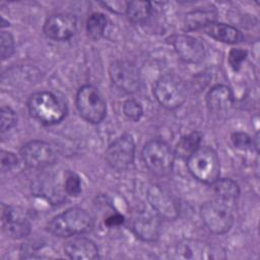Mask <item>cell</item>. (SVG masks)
Returning a JSON list of instances; mask_svg holds the SVG:
<instances>
[{
  "instance_id": "6da1fadb",
  "label": "cell",
  "mask_w": 260,
  "mask_h": 260,
  "mask_svg": "<svg viewBox=\"0 0 260 260\" xmlns=\"http://www.w3.org/2000/svg\"><path fill=\"white\" fill-rule=\"evenodd\" d=\"M93 228L92 216L83 208L70 207L54 216L47 224V231L59 238H70L86 234Z\"/></svg>"
},
{
  "instance_id": "7a4b0ae2",
  "label": "cell",
  "mask_w": 260,
  "mask_h": 260,
  "mask_svg": "<svg viewBox=\"0 0 260 260\" xmlns=\"http://www.w3.org/2000/svg\"><path fill=\"white\" fill-rule=\"evenodd\" d=\"M27 109L30 116L44 125L57 124L67 115L65 102L50 91L32 93L28 98Z\"/></svg>"
},
{
  "instance_id": "3957f363",
  "label": "cell",
  "mask_w": 260,
  "mask_h": 260,
  "mask_svg": "<svg viewBox=\"0 0 260 260\" xmlns=\"http://www.w3.org/2000/svg\"><path fill=\"white\" fill-rule=\"evenodd\" d=\"M186 160L190 174L196 180L212 185L219 179V158L211 147L200 146Z\"/></svg>"
},
{
  "instance_id": "277c9868",
  "label": "cell",
  "mask_w": 260,
  "mask_h": 260,
  "mask_svg": "<svg viewBox=\"0 0 260 260\" xmlns=\"http://www.w3.org/2000/svg\"><path fill=\"white\" fill-rule=\"evenodd\" d=\"M200 217L207 230L216 235L228 233L235 221L232 203L219 198L204 202L200 207Z\"/></svg>"
},
{
  "instance_id": "5b68a950",
  "label": "cell",
  "mask_w": 260,
  "mask_h": 260,
  "mask_svg": "<svg viewBox=\"0 0 260 260\" xmlns=\"http://www.w3.org/2000/svg\"><path fill=\"white\" fill-rule=\"evenodd\" d=\"M141 156L145 167L155 176H168L174 169L175 152L164 140L152 139L146 142Z\"/></svg>"
},
{
  "instance_id": "8992f818",
  "label": "cell",
  "mask_w": 260,
  "mask_h": 260,
  "mask_svg": "<svg viewBox=\"0 0 260 260\" xmlns=\"http://www.w3.org/2000/svg\"><path fill=\"white\" fill-rule=\"evenodd\" d=\"M153 94L160 106L174 110L186 102L187 87L181 77L174 73H166L155 81Z\"/></svg>"
},
{
  "instance_id": "52a82bcc",
  "label": "cell",
  "mask_w": 260,
  "mask_h": 260,
  "mask_svg": "<svg viewBox=\"0 0 260 260\" xmlns=\"http://www.w3.org/2000/svg\"><path fill=\"white\" fill-rule=\"evenodd\" d=\"M75 104L79 115L88 123H101L107 114V104L101 91L93 85L81 86L75 98Z\"/></svg>"
},
{
  "instance_id": "ba28073f",
  "label": "cell",
  "mask_w": 260,
  "mask_h": 260,
  "mask_svg": "<svg viewBox=\"0 0 260 260\" xmlns=\"http://www.w3.org/2000/svg\"><path fill=\"white\" fill-rule=\"evenodd\" d=\"M169 256L177 260H203L225 258L224 252L205 242L184 239L177 243L169 252Z\"/></svg>"
},
{
  "instance_id": "9c48e42d",
  "label": "cell",
  "mask_w": 260,
  "mask_h": 260,
  "mask_svg": "<svg viewBox=\"0 0 260 260\" xmlns=\"http://www.w3.org/2000/svg\"><path fill=\"white\" fill-rule=\"evenodd\" d=\"M135 142L130 134H123L115 139L106 149L107 164L117 172L127 171L134 162Z\"/></svg>"
},
{
  "instance_id": "30bf717a",
  "label": "cell",
  "mask_w": 260,
  "mask_h": 260,
  "mask_svg": "<svg viewBox=\"0 0 260 260\" xmlns=\"http://www.w3.org/2000/svg\"><path fill=\"white\" fill-rule=\"evenodd\" d=\"M112 83L126 93H135L140 89L141 78L136 65L127 60H117L109 67Z\"/></svg>"
},
{
  "instance_id": "8fae6325",
  "label": "cell",
  "mask_w": 260,
  "mask_h": 260,
  "mask_svg": "<svg viewBox=\"0 0 260 260\" xmlns=\"http://www.w3.org/2000/svg\"><path fill=\"white\" fill-rule=\"evenodd\" d=\"M23 165L30 169H43L52 166L57 158L54 148L44 140H32L19 150Z\"/></svg>"
},
{
  "instance_id": "7c38bea8",
  "label": "cell",
  "mask_w": 260,
  "mask_h": 260,
  "mask_svg": "<svg viewBox=\"0 0 260 260\" xmlns=\"http://www.w3.org/2000/svg\"><path fill=\"white\" fill-rule=\"evenodd\" d=\"M130 228L134 235L144 242H155L160 235V217L155 211L141 209L132 215Z\"/></svg>"
},
{
  "instance_id": "4fadbf2b",
  "label": "cell",
  "mask_w": 260,
  "mask_h": 260,
  "mask_svg": "<svg viewBox=\"0 0 260 260\" xmlns=\"http://www.w3.org/2000/svg\"><path fill=\"white\" fill-rule=\"evenodd\" d=\"M147 200L152 210L155 211L160 218L175 220L179 216V206L175 198L168 190L157 184L148 187L146 193Z\"/></svg>"
},
{
  "instance_id": "5bb4252c",
  "label": "cell",
  "mask_w": 260,
  "mask_h": 260,
  "mask_svg": "<svg viewBox=\"0 0 260 260\" xmlns=\"http://www.w3.org/2000/svg\"><path fill=\"white\" fill-rule=\"evenodd\" d=\"M1 220L4 232L12 239H22L30 233L31 224L25 213L18 207L2 204Z\"/></svg>"
},
{
  "instance_id": "9a60e30c",
  "label": "cell",
  "mask_w": 260,
  "mask_h": 260,
  "mask_svg": "<svg viewBox=\"0 0 260 260\" xmlns=\"http://www.w3.org/2000/svg\"><path fill=\"white\" fill-rule=\"evenodd\" d=\"M77 28L76 16L71 13H55L50 15L43 26L44 34L54 41H67Z\"/></svg>"
},
{
  "instance_id": "2e32d148",
  "label": "cell",
  "mask_w": 260,
  "mask_h": 260,
  "mask_svg": "<svg viewBox=\"0 0 260 260\" xmlns=\"http://www.w3.org/2000/svg\"><path fill=\"white\" fill-rule=\"evenodd\" d=\"M171 44L179 58L185 63L197 64L205 58V47L197 38L188 35H176L171 37Z\"/></svg>"
},
{
  "instance_id": "e0dca14e",
  "label": "cell",
  "mask_w": 260,
  "mask_h": 260,
  "mask_svg": "<svg viewBox=\"0 0 260 260\" xmlns=\"http://www.w3.org/2000/svg\"><path fill=\"white\" fill-rule=\"evenodd\" d=\"M234 105V93L228 85L217 84L206 94V106L210 114L220 117L228 114Z\"/></svg>"
},
{
  "instance_id": "ac0fdd59",
  "label": "cell",
  "mask_w": 260,
  "mask_h": 260,
  "mask_svg": "<svg viewBox=\"0 0 260 260\" xmlns=\"http://www.w3.org/2000/svg\"><path fill=\"white\" fill-rule=\"evenodd\" d=\"M65 254L76 260H90L99 257V248L94 242L84 237H75L64 245Z\"/></svg>"
},
{
  "instance_id": "d6986e66",
  "label": "cell",
  "mask_w": 260,
  "mask_h": 260,
  "mask_svg": "<svg viewBox=\"0 0 260 260\" xmlns=\"http://www.w3.org/2000/svg\"><path fill=\"white\" fill-rule=\"evenodd\" d=\"M203 30L210 38L225 44H238L244 39L242 32L238 28L225 23L213 21L206 25Z\"/></svg>"
},
{
  "instance_id": "ffe728a7",
  "label": "cell",
  "mask_w": 260,
  "mask_h": 260,
  "mask_svg": "<svg viewBox=\"0 0 260 260\" xmlns=\"http://www.w3.org/2000/svg\"><path fill=\"white\" fill-rule=\"evenodd\" d=\"M217 11L214 6L198 7L195 10L190 11L186 14L184 24L186 30H197L204 28L209 23L215 21Z\"/></svg>"
},
{
  "instance_id": "44dd1931",
  "label": "cell",
  "mask_w": 260,
  "mask_h": 260,
  "mask_svg": "<svg viewBox=\"0 0 260 260\" xmlns=\"http://www.w3.org/2000/svg\"><path fill=\"white\" fill-rule=\"evenodd\" d=\"M202 140V133L199 131H193L187 135H184L178 141L175 148V156L181 159H187L194 151L200 147Z\"/></svg>"
},
{
  "instance_id": "7402d4cb",
  "label": "cell",
  "mask_w": 260,
  "mask_h": 260,
  "mask_svg": "<svg viewBox=\"0 0 260 260\" xmlns=\"http://www.w3.org/2000/svg\"><path fill=\"white\" fill-rule=\"evenodd\" d=\"M125 14L131 22L143 24L150 17L151 3L149 1H128Z\"/></svg>"
},
{
  "instance_id": "603a6c76",
  "label": "cell",
  "mask_w": 260,
  "mask_h": 260,
  "mask_svg": "<svg viewBox=\"0 0 260 260\" xmlns=\"http://www.w3.org/2000/svg\"><path fill=\"white\" fill-rule=\"evenodd\" d=\"M213 190L217 198L228 202H234L240 195V187L236 181L230 178L218 179L213 184Z\"/></svg>"
},
{
  "instance_id": "cb8c5ba5",
  "label": "cell",
  "mask_w": 260,
  "mask_h": 260,
  "mask_svg": "<svg viewBox=\"0 0 260 260\" xmlns=\"http://www.w3.org/2000/svg\"><path fill=\"white\" fill-rule=\"evenodd\" d=\"M107 24L108 20L103 13H92L86 21V32L88 38L93 41L100 40L106 30Z\"/></svg>"
},
{
  "instance_id": "d4e9b609",
  "label": "cell",
  "mask_w": 260,
  "mask_h": 260,
  "mask_svg": "<svg viewBox=\"0 0 260 260\" xmlns=\"http://www.w3.org/2000/svg\"><path fill=\"white\" fill-rule=\"evenodd\" d=\"M123 113L129 120L137 122L143 115V109L139 102L134 99H128L123 104Z\"/></svg>"
},
{
  "instance_id": "484cf974",
  "label": "cell",
  "mask_w": 260,
  "mask_h": 260,
  "mask_svg": "<svg viewBox=\"0 0 260 260\" xmlns=\"http://www.w3.org/2000/svg\"><path fill=\"white\" fill-rule=\"evenodd\" d=\"M14 39L13 36L8 31H1L0 35V54L2 60H5L12 56L14 53Z\"/></svg>"
},
{
  "instance_id": "4316f807",
  "label": "cell",
  "mask_w": 260,
  "mask_h": 260,
  "mask_svg": "<svg viewBox=\"0 0 260 260\" xmlns=\"http://www.w3.org/2000/svg\"><path fill=\"white\" fill-rule=\"evenodd\" d=\"M17 122L16 113L9 106H2L1 108V132L10 130Z\"/></svg>"
},
{
  "instance_id": "83f0119b",
  "label": "cell",
  "mask_w": 260,
  "mask_h": 260,
  "mask_svg": "<svg viewBox=\"0 0 260 260\" xmlns=\"http://www.w3.org/2000/svg\"><path fill=\"white\" fill-rule=\"evenodd\" d=\"M64 190L69 196L76 197L81 193V181L80 178L74 174L70 173L64 182Z\"/></svg>"
},
{
  "instance_id": "f1b7e54d",
  "label": "cell",
  "mask_w": 260,
  "mask_h": 260,
  "mask_svg": "<svg viewBox=\"0 0 260 260\" xmlns=\"http://www.w3.org/2000/svg\"><path fill=\"white\" fill-rule=\"evenodd\" d=\"M232 142L234 146L241 150L250 149L254 146L253 138L244 132H235L232 134Z\"/></svg>"
},
{
  "instance_id": "f546056e",
  "label": "cell",
  "mask_w": 260,
  "mask_h": 260,
  "mask_svg": "<svg viewBox=\"0 0 260 260\" xmlns=\"http://www.w3.org/2000/svg\"><path fill=\"white\" fill-rule=\"evenodd\" d=\"M247 51L242 50V49H232L229 53V63L231 65V67L235 70V71H239L240 68L242 67L243 62L246 60L247 58Z\"/></svg>"
},
{
  "instance_id": "4dcf8cb0",
  "label": "cell",
  "mask_w": 260,
  "mask_h": 260,
  "mask_svg": "<svg viewBox=\"0 0 260 260\" xmlns=\"http://www.w3.org/2000/svg\"><path fill=\"white\" fill-rule=\"evenodd\" d=\"M18 164L17 156L10 151L1 150L0 152V166H1V172L5 173L8 171H11L14 169Z\"/></svg>"
},
{
  "instance_id": "1f68e13d",
  "label": "cell",
  "mask_w": 260,
  "mask_h": 260,
  "mask_svg": "<svg viewBox=\"0 0 260 260\" xmlns=\"http://www.w3.org/2000/svg\"><path fill=\"white\" fill-rule=\"evenodd\" d=\"M101 4L115 13L122 14V13H126L128 2L127 1H106V2H101Z\"/></svg>"
},
{
  "instance_id": "d6a6232c",
  "label": "cell",
  "mask_w": 260,
  "mask_h": 260,
  "mask_svg": "<svg viewBox=\"0 0 260 260\" xmlns=\"http://www.w3.org/2000/svg\"><path fill=\"white\" fill-rule=\"evenodd\" d=\"M125 218L123 215L119 214V213H115L110 215L109 217L106 218L105 220V224L109 228H115V226H120L121 224H123Z\"/></svg>"
}]
</instances>
